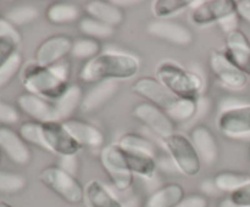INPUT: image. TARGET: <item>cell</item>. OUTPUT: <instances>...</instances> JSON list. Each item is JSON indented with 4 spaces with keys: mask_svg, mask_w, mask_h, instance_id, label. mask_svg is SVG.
Returning <instances> with one entry per match:
<instances>
[{
    "mask_svg": "<svg viewBox=\"0 0 250 207\" xmlns=\"http://www.w3.org/2000/svg\"><path fill=\"white\" fill-rule=\"evenodd\" d=\"M139 60L125 53H102L83 63L78 79L84 84H98L105 80L129 79L139 71Z\"/></svg>",
    "mask_w": 250,
    "mask_h": 207,
    "instance_id": "obj_1",
    "label": "cell"
},
{
    "mask_svg": "<svg viewBox=\"0 0 250 207\" xmlns=\"http://www.w3.org/2000/svg\"><path fill=\"white\" fill-rule=\"evenodd\" d=\"M70 63L66 60L46 67L39 63H28L22 70V82L27 92L56 101L70 87Z\"/></svg>",
    "mask_w": 250,
    "mask_h": 207,
    "instance_id": "obj_2",
    "label": "cell"
},
{
    "mask_svg": "<svg viewBox=\"0 0 250 207\" xmlns=\"http://www.w3.org/2000/svg\"><path fill=\"white\" fill-rule=\"evenodd\" d=\"M156 79L176 97L198 101L203 90V78L172 61H163L155 71Z\"/></svg>",
    "mask_w": 250,
    "mask_h": 207,
    "instance_id": "obj_3",
    "label": "cell"
},
{
    "mask_svg": "<svg viewBox=\"0 0 250 207\" xmlns=\"http://www.w3.org/2000/svg\"><path fill=\"white\" fill-rule=\"evenodd\" d=\"M38 179L50 191L70 205H78L84 201V188L80 180L63 169L61 166L51 165L39 172Z\"/></svg>",
    "mask_w": 250,
    "mask_h": 207,
    "instance_id": "obj_4",
    "label": "cell"
},
{
    "mask_svg": "<svg viewBox=\"0 0 250 207\" xmlns=\"http://www.w3.org/2000/svg\"><path fill=\"white\" fill-rule=\"evenodd\" d=\"M164 144L171 161L182 174L195 177L202 169V160L189 138L175 133L164 139Z\"/></svg>",
    "mask_w": 250,
    "mask_h": 207,
    "instance_id": "obj_5",
    "label": "cell"
},
{
    "mask_svg": "<svg viewBox=\"0 0 250 207\" xmlns=\"http://www.w3.org/2000/svg\"><path fill=\"white\" fill-rule=\"evenodd\" d=\"M100 163L105 174L119 191H127L134 183V174L127 168L119 144H109L100 152Z\"/></svg>",
    "mask_w": 250,
    "mask_h": 207,
    "instance_id": "obj_6",
    "label": "cell"
},
{
    "mask_svg": "<svg viewBox=\"0 0 250 207\" xmlns=\"http://www.w3.org/2000/svg\"><path fill=\"white\" fill-rule=\"evenodd\" d=\"M42 131L46 151L56 153L61 157H70L77 155L78 151L82 149L78 141L67 131L63 122L51 121L42 123Z\"/></svg>",
    "mask_w": 250,
    "mask_h": 207,
    "instance_id": "obj_7",
    "label": "cell"
},
{
    "mask_svg": "<svg viewBox=\"0 0 250 207\" xmlns=\"http://www.w3.org/2000/svg\"><path fill=\"white\" fill-rule=\"evenodd\" d=\"M132 116L161 139L176 133V122L164 110L150 102H139L132 110Z\"/></svg>",
    "mask_w": 250,
    "mask_h": 207,
    "instance_id": "obj_8",
    "label": "cell"
},
{
    "mask_svg": "<svg viewBox=\"0 0 250 207\" xmlns=\"http://www.w3.org/2000/svg\"><path fill=\"white\" fill-rule=\"evenodd\" d=\"M132 92L138 96L143 97L146 102L160 107L161 110L170 113L177 105L178 97H176L170 90L161 84L156 77H141L132 84Z\"/></svg>",
    "mask_w": 250,
    "mask_h": 207,
    "instance_id": "obj_9",
    "label": "cell"
},
{
    "mask_svg": "<svg viewBox=\"0 0 250 207\" xmlns=\"http://www.w3.org/2000/svg\"><path fill=\"white\" fill-rule=\"evenodd\" d=\"M237 15V5L234 0H208L202 1L193 9L190 21L197 26H209L220 23L225 19Z\"/></svg>",
    "mask_w": 250,
    "mask_h": 207,
    "instance_id": "obj_10",
    "label": "cell"
},
{
    "mask_svg": "<svg viewBox=\"0 0 250 207\" xmlns=\"http://www.w3.org/2000/svg\"><path fill=\"white\" fill-rule=\"evenodd\" d=\"M151 37L176 46H189L194 41V34L186 24L173 19H154L146 26Z\"/></svg>",
    "mask_w": 250,
    "mask_h": 207,
    "instance_id": "obj_11",
    "label": "cell"
},
{
    "mask_svg": "<svg viewBox=\"0 0 250 207\" xmlns=\"http://www.w3.org/2000/svg\"><path fill=\"white\" fill-rule=\"evenodd\" d=\"M72 46V38L66 34H54L39 44L34 53V60L39 65L51 67L71 55Z\"/></svg>",
    "mask_w": 250,
    "mask_h": 207,
    "instance_id": "obj_12",
    "label": "cell"
},
{
    "mask_svg": "<svg viewBox=\"0 0 250 207\" xmlns=\"http://www.w3.org/2000/svg\"><path fill=\"white\" fill-rule=\"evenodd\" d=\"M209 67L215 77L227 88L242 89L248 82V75L237 68L224 51H212L209 57Z\"/></svg>",
    "mask_w": 250,
    "mask_h": 207,
    "instance_id": "obj_13",
    "label": "cell"
},
{
    "mask_svg": "<svg viewBox=\"0 0 250 207\" xmlns=\"http://www.w3.org/2000/svg\"><path fill=\"white\" fill-rule=\"evenodd\" d=\"M16 105L21 112L38 123H46L51 121H59L58 112L53 101L38 96L32 93H21L16 97Z\"/></svg>",
    "mask_w": 250,
    "mask_h": 207,
    "instance_id": "obj_14",
    "label": "cell"
},
{
    "mask_svg": "<svg viewBox=\"0 0 250 207\" xmlns=\"http://www.w3.org/2000/svg\"><path fill=\"white\" fill-rule=\"evenodd\" d=\"M0 151L17 166H27L32 160L28 144L9 126H0Z\"/></svg>",
    "mask_w": 250,
    "mask_h": 207,
    "instance_id": "obj_15",
    "label": "cell"
},
{
    "mask_svg": "<svg viewBox=\"0 0 250 207\" xmlns=\"http://www.w3.org/2000/svg\"><path fill=\"white\" fill-rule=\"evenodd\" d=\"M216 124L221 133L229 136L250 133V105L225 110L217 117Z\"/></svg>",
    "mask_w": 250,
    "mask_h": 207,
    "instance_id": "obj_16",
    "label": "cell"
},
{
    "mask_svg": "<svg viewBox=\"0 0 250 207\" xmlns=\"http://www.w3.org/2000/svg\"><path fill=\"white\" fill-rule=\"evenodd\" d=\"M189 139L194 145L202 162L212 166L219 160V143L211 129L205 124H197L189 132Z\"/></svg>",
    "mask_w": 250,
    "mask_h": 207,
    "instance_id": "obj_17",
    "label": "cell"
},
{
    "mask_svg": "<svg viewBox=\"0 0 250 207\" xmlns=\"http://www.w3.org/2000/svg\"><path fill=\"white\" fill-rule=\"evenodd\" d=\"M225 55L237 68L250 75V41L241 29H234L226 36Z\"/></svg>",
    "mask_w": 250,
    "mask_h": 207,
    "instance_id": "obj_18",
    "label": "cell"
},
{
    "mask_svg": "<svg viewBox=\"0 0 250 207\" xmlns=\"http://www.w3.org/2000/svg\"><path fill=\"white\" fill-rule=\"evenodd\" d=\"M63 124L82 148L98 149L104 145V133L94 124L80 118L66 119Z\"/></svg>",
    "mask_w": 250,
    "mask_h": 207,
    "instance_id": "obj_19",
    "label": "cell"
},
{
    "mask_svg": "<svg viewBox=\"0 0 250 207\" xmlns=\"http://www.w3.org/2000/svg\"><path fill=\"white\" fill-rule=\"evenodd\" d=\"M84 11L87 16L103 22L107 26L116 28L120 27L126 19L124 9L117 6L114 1L109 0H90L84 5Z\"/></svg>",
    "mask_w": 250,
    "mask_h": 207,
    "instance_id": "obj_20",
    "label": "cell"
},
{
    "mask_svg": "<svg viewBox=\"0 0 250 207\" xmlns=\"http://www.w3.org/2000/svg\"><path fill=\"white\" fill-rule=\"evenodd\" d=\"M119 90L116 80H105L94 84L83 96L81 110L85 113H93L106 105Z\"/></svg>",
    "mask_w": 250,
    "mask_h": 207,
    "instance_id": "obj_21",
    "label": "cell"
},
{
    "mask_svg": "<svg viewBox=\"0 0 250 207\" xmlns=\"http://www.w3.org/2000/svg\"><path fill=\"white\" fill-rule=\"evenodd\" d=\"M121 149L127 168L133 174L141 175L143 178H151L155 174L156 167H158V161H156L155 156L146 152H139V151L127 150L122 146Z\"/></svg>",
    "mask_w": 250,
    "mask_h": 207,
    "instance_id": "obj_22",
    "label": "cell"
},
{
    "mask_svg": "<svg viewBox=\"0 0 250 207\" xmlns=\"http://www.w3.org/2000/svg\"><path fill=\"white\" fill-rule=\"evenodd\" d=\"M186 196L185 189L178 183H168L156 189L144 202V207H176Z\"/></svg>",
    "mask_w": 250,
    "mask_h": 207,
    "instance_id": "obj_23",
    "label": "cell"
},
{
    "mask_svg": "<svg viewBox=\"0 0 250 207\" xmlns=\"http://www.w3.org/2000/svg\"><path fill=\"white\" fill-rule=\"evenodd\" d=\"M45 17L54 26H65L82 19L78 5L67 1H56L49 5L45 10Z\"/></svg>",
    "mask_w": 250,
    "mask_h": 207,
    "instance_id": "obj_24",
    "label": "cell"
},
{
    "mask_svg": "<svg viewBox=\"0 0 250 207\" xmlns=\"http://www.w3.org/2000/svg\"><path fill=\"white\" fill-rule=\"evenodd\" d=\"M83 96H84V93L80 84H70L62 96L54 101L59 121L63 122L66 119H70L76 110L81 109Z\"/></svg>",
    "mask_w": 250,
    "mask_h": 207,
    "instance_id": "obj_25",
    "label": "cell"
},
{
    "mask_svg": "<svg viewBox=\"0 0 250 207\" xmlns=\"http://www.w3.org/2000/svg\"><path fill=\"white\" fill-rule=\"evenodd\" d=\"M84 200L89 207H125L102 182L93 179L85 185Z\"/></svg>",
    "mask_w": 250,
    "mask_h": 207,
    "instance_id": "obj_26",
    "label": "cell"
},
{
    "mask_svg": "<svg viewBox=\"0 0 250 207\" xmlns=\"http://www.w3.org/2000/svg\"><path fill=\"white\" fill-rule=\"evenodd\" d=\"M78 29L87 38H92L99 41L111 38L115 33V28L89 16L82 17L78 21Z\"/></svg>",
    "mask_w": 250,
    "mask_h": 207,
    "instance_id": "obj_27",
    "label": "cell"
},
{
    "mask_svg": "<svg viewBox=\"0 0 250 207\" xmlns=\"http://www.w3.org/2000/svg\"><path fill=\"white\" fill-rule=\"evenodd\" d=\"M193 4L194 1L190 0H155L153 1L151 10L156 19H167L168 17L178 14Z\"/></svg>",
    "mask_w": 250,
    "mask_h": 207,
    "instance_id": "obj_28",
    "label": "cell"
},
{
    "mask_svg": "<svg viewBox=\"0 0 250 207\" xmlns=\"http://www.w3.org/2000/svg\"><path fill=\"white\" fill-rule=\"evenodd\" d=\"M100 51H102V44L99 40L83 37L77 40H73L71 55L77 60H84L87 62V61L92 60L95 56L102 54Z\"/></svg>",
    "mask_w": 250,
    "mask_h": 207,
    "instance_id": "obj_29",
    "label": "cell"
},
{
    "mask_svg": "<svg viewBox=\"0 0 250 207\" xmlns=\"http://www.w3.org/2000/svg\"><path fill=\"white\" fill-rule=\"evenodd\" d=\"M249 180L250 178L248 175L242 174V173L232 172V170H221L215 175L212 183L216 187V189L221 190V191L232 192Z\"/></svg>",
    "mask_w": 250,
    "mask_h": 207,
    "instance_id": "obj_30",
    "label": "cell"
},
{
    "mask_svg": "<svg viewBox=\"0 0 250 207\" xmlns=\"http://www.w3.org/2000/svg\"><path fill=\"white\" fill-rule=\"evenodd\" d=\"M117 144L121 145L122 148L127 149V150L139 151V152H146L153 156H155L156 152V148L153 144V141H150L149 139H146V136L141 135V134L133 133V132L124 134V135L120 138Z\"/></svg>",
    "mask_w": 250,
    "mask_h": 207,
    "instance_id": "obj_31",
    "label": "cell"
},
{
    "mask_svg": "<svg viewBox=\"0 0 250 207\" xmlns=\"http://www.w3.org/2000/svg\"><path fill=\"white\" fill-rule=\"evenodd\" d=\"M39 16V11L32 5H17L11 7L5 15V19L15 27L26 26Z\"/></svg>",
    "mask_w": 250,
    "mask_h": 207,
    "instance_id": "obj_32",
    "label": "cell"
},
{
    "mask_svg": "<svg viewBox=\"0 0 250 207\" xmlns=\"http://www.w3.org/2000/svg\"><path fill=\"white\" fill-rule=\"evenodd\" d=\"M26 185L27 179L24 175L11 170L0 169V194H17L22 191Z\"/></svg>",
    "mask_w": 250,
    "mask_h": 207,
    "instance_id": "obj_33",
    "label": "cell"
},
{
    "mask_svg": "<svg viewBox=\"0 0 250 207\" xmlns=\"http://www.w3.org/2000/svg\"><path fill=\"white\" fill-rule=\"evenodd\" d=\"M19 134L27 144H32V145L37 146V148L46 150L43 138V131H42V123L34 121L23 122L20 126Z\"/></svg>",
    "mask_w": 250,
    "mask_h": 207,
    "instance_id": "obj_34",
    "label": "cell"
},
{
    "mask_svg": "<svg viewBox=\"0 0 250 207\" xmlns=\"http://www.w3.org/2000/svg\"><path fill=\"white\" fill-rule=\"evenodd\" d=\"M22 66H23V58L17 51L0 67V88L9 85L22 70Z\"/></svg>",
    "mask_w": 250,
    "mask_h": 207,
    "instance_id": "obj_35",
    "label": "cell"
},
{
    "mask_svg": "<svg viewBox=\"0 0 250 207\" xmlns=\"http://www.w3.org/2000/svg\"><path fill=\"white\" fill-rule=\"evenodd\" d=\"M198 112V101L192 100H178L177 105L168 113L175 122H186L192 119Z\"/></svg>",
    "mask_w": 250,
    "mask_h": 207,
    "instance_id": "obj_36",
    "label": "cell"
},
{
    "mask_svg": "<svg viewBox=\"0 0 250 207\" xmlns=\"http://www.w3.org/2000/svg\"><path fill=\"white\" fill-rule=\"evenodd\" d=\"M229 200L237 207H250V180L232 191Z\"/></svg>",
    "mask_w": 250,
    "mask_h": 207,
    "instance_id": "obj_37",
    "label": "cell"
},
{
    "mask_svg": "<svg viewBox=\"0 0 250 207\" xmlns=\"http://www.w3.org/2000/svg\"><path fill=\"white\" fill-rule=\"evenodd\" d=\"M20 121V113L17 109L7 102L0 101V123L2 126L17 123Z\"/></svg>",
    "mask_w": 250,
    "mask_h": 207,
    "instance_id": "obj_38",
    "label": "cell"
},
{
    "mask_svg": "<svg viewBox=\"0 0 250 207\" xmlns=\"http://www.w3.org/2000/svg\"><path fill=\"white\" fill-rule=\"evenodd\" d=\"M0 39H11L17 44L21 41V34L19 29L2 16H0Z\"/></svg>",
    "mask_w": 250,
    "mask_h": 207,
    "instance_id": "obj_39",
    "label": "cell"
},
{
    "mask_svg": "<svg viewBox=\"0 0 250 207\" xmlns=\"http://www.w3.org/2000/svg\"><path fill=\"white\" fill-rule=\"evenodd\" d=\"M17 45L19 44L11 39H0V67L17 53Z\"/></svg>",
    "mask_w": 250,
    "mask_h": 207,
    "instance_id": "obj_40",
    "label": "cell"
},
{
    "mask_svg": "<svg viewBox=\"0 0 250 207\" xmlns=\"http://www.w3.org/2000/svg\"><path fill=\"white\" fill-rule=\"evenodd\" d=\"M176 207H209V200L205 195L190 194L183 197Z\"/></svg>",
    "mask_w": 250,
    "mask_h": 207,
    "instance_id": "obj_41",
    "label": "cell"
},
{
    "mask_svg": "<svg viewBox=\"0 0 250 207\" xmlns=\"http://www.w3.org/2000/svg\"><path fill=\"white\" fill-rule=\"evenodd\" d=\"M237 15L250 24V0H239L236 1Z\"/></svg>",
    "mask_w": 250,
    "mask_h": 207,
    "instance_id": "obj_42",
    "label": "cell"
},
{
    "mask_svg": "<svg viewBox=\"0 0 250 207\" xmlns=\"http://www.w3.org/2000/svg\"><path fill=\"white\" fill-rule=\"evenodd\" d=\"M219 207H237V206H236V205L232 204V201L229 200V197H227V199L222 200V201L220 202Z\"/></svg>",
    "mask_w": 250,
    "mask_h": 207,
    "instance_id": "obj_43",
    "label": "cell"
},
{
    "mask_svg": "<svg viewBox=\"0 0 250 207\" xmlns=\"http://www.w3.org/2000/svg\"><path fill=\"white\" fill-rule=\"evenodd\" d=\"M114 2L117 5V6L121 7V9H124L125 5H126V6H129V5L138 4V1H120V0H116V1H114Z\"/></svg>",
    "mask_w": 250,
    "mask_h": 207,
    "instance_id": "obj_44",
    "label": "cell"
},
{
    "mask_svg": "<svg viewBox=\"0 0 250 207\" xmlns=\"http://www.w3.org/2000/svg\"><path fill=\"white\" fill-rule=\"evenodd\" d=\"M0 207H14V206H11V205L6 204V202H0Z\"/></svg>",
    "mask_w": 250,
    "mask_h": 207,
    "instance_id": "obj_45",
    "label": "cell"
},
{
    "mask_svg": "<svg viewBox=\"0 0 250 207\" xmlns=\"http://www.w3.org/2000/svg\"><path fill=\"white\" fill-rule=\"evenodd\" d=\"M0 160H1V156H0Z\"/></svg>",
    "mask_w": 250,
    "mask_h": 207,
    "instance_id": "obj_46",
    "label": "cell"
}]
</instances>
